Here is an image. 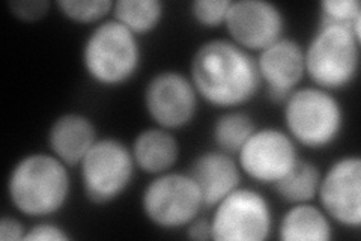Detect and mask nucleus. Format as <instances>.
I'll return each instance as SVG.
<instances>
[{
  "mask_svg": "<svg viewBox=\"0 0 361 241\" xmlns=\"http://www.w3.org/2000/svg\"><path fill=\"white\" fill-rule=\"evenodd\" d=\"M25 240L29 241H68L71 240V235L68 234L65 229L59 225H56L53 222H38L37 225L30 226Z\"/></svg>",
  "mask_w": 361,
  "mask_h": 241,
  "instance_id": "obj_25",
  "label": "nucleus"
},
{
  "mask_svg": "<svg viewBox=\"0 0 361 241\" xmlns=\"http://www.w3.org/2000/svg\"><path fill=\"white\" fill-rule=\"evenodd\" d=\"M241 172L261 184L274 186L298 162V148L288 131L265 127L256 129L240 149Z\"/></svg>",
  "mask_w": 361,
  "mask_h": 241,
  "instance_id": "obj_9",
  "label": "nucleus"
},
{
  "mask_svg": "<svg viewBox=\"0 0 361 241\" xmlns=\"http://www.w3.org/2000/svg\"><path fill=\"white\" fill-rule=\"evenodd\" d=\"M286 20L281 9L265 0L232 2L224 26L231 40L247 52H262L283 38Z\"/></svg>",
  "mask_w": 361,
  "mask_h": 241,
  "instance_id": "obj_12",
  "label": "nucleus"
},
{
  "mask_svg": "<svg viewBox=\"0 0 361 241\" xmlns=\"http://www.w3.org/2000/svg\"><path fill=\"white\" fill-rule=\"evenodd\" d=\"M360 45L349 28L318 26L304 49V66L313 85L330 93L351 85L360 70Z\"/></svg>",
  "mask_w": 361,
  "mask_h": 241,
  "instance_id": "obj_5",
  "label": "nucleus"
},
{
  "mask_svg": "<svg viewBox=\"0 0 361 241\" xmlns=\"http://www.w3.org/2000/svg\"><path fill=\"white\" fill-rule=\"evenodd\" d=\"M212 210V240L262 241L273 233L271 206L264 194L253 189H235Z\"/></svg>",
  "mask_w": 361,
  "mask_h": 241,
  "instance_id": "obj_8",
  "label": "nucleus"
},
{
  "mask_svg": "<svg viewBox=\"0 0 361 241\" xmlns=\"http://www.w3.org/2000/svg\"><path fill=\"white\" fill-rule=\"evenodd\" d=\"M187 174L202 194L203 208L212 210L221 199L241 184V169L236 160L220 149L199 154Z\"/></svg>",
  "mask_w": 361,
  "mask_h": 241,
  "instance_id": "obj_14",
  "label": "nucleus"
},
{
  "mask_svg": "<svg viewBox=\"0 0 361 241\" xmlns=\"http://www.w3.org/2000/svg\"><path fill=\"white\" fill-rule=\"evenodd\" d=\"M256 130L255 121L247 113L229 110L216 119L212 125V141L220 151L226 154H238L243 145Z\"/></svg>",
  "mask_w": 361,
  "mask_h": 241,
  "instance_id": "obj_20",
  "label": "nucleus"
},
{
  "mask_svg": "<svg viewBox=\"0 0 361 241\" xmlns=\"http://www.w3.org/2000/svg\"><path fill=\"white\" fill-rule=\"evenodd\" d=\"M27 229L13 216H4L0 221V240L2 241H18L25 240Z\"/></svg>",
  "mask_w": 361,
  "mask_h": 241,
  "instance_id": "obj_26",
  "label": "nucleus"
},
{
  "mask_svg": "<svg viewBox=\"0 0 361 241\" xmlns=\"http://www.w3.org/2000/svg\"><path fill=\"white\" fill-rule=\"evenodd\" d=\"M232 0H195L190 5V13L200 26L214 29L226 23Z\"/></svg>",
  "mask_w": 361,
  "mask_h": 241,
  "instance_id": "obj_23",
  "label": "nucleus"
},
{
  "mask_svg": "<svg viewBox=\"0 0 361 241\" xmlns=\"http://www.w3.org/2000/svg\"><path fill=\"white\" fill-rule=\"evenodd\" d=\"M78 166L85 196L95 205H106L121 198L135 172L131 148L116 137L98 139Z\"/></svg>",
  "mask_w": 361,
  "mask_h": 241,
  "instance_id": "obj_6",
  "label": "nucleus"
},
{
  "mask_svg": "<svg viewBox=\"0 0 361 241\" xmlns=\"http://www.w3.org/2000/svg\"><path fill=\"white\" fill-rule=\"evenodd\" d=\"M190 78L199 97L220 109H235L255 98L261 88L256 57L232 40L203 42L193 54Z\"/></svg>",
  "mask_w": 361,
  "mask_h": 241,
  "instance_id": "obj_1",
  "label": "nucleus"
},
{
  "mask_svg": "<svg viewBox=\"0 0 361 241\" xmlns=\"http://www.w3.org/2000/svg\"><path fill=\"white\" fill-rule=\"evenodd\" d=\"M56 6L63 17L82 25H99L113 11L111 0H59Z\"/></svg>",
  "mask_w": 361,
  "mask_h": 241,
  "instance_id": "obj_22",
  "label": "nucleus"
},
{
  "mask_svg": "<svg viewBox=\"0 0 361 241\" xmlns=\"http://www.w3.org/2000/svg\"><path fill=\"white\" fill-rule=\"evenodd\" d=\"M345 26L361 40V5L358 0H322L318 26Z\"/></svg>",
  "mask_w": 361,
  "mask_h": 241,
  "instance_id": "obj_21",
  "label": "nucleus"
},
{
  "mask_svg": "<svg viewBox=\"0 0 361 241\" xmlns=\"http://www.w3.org/2000/svg\"><path fill=\"white\" fill-rule=\"evenodd\" d=\"M321 208L345 228L361 225V158L345 155L321 177L318 196Z\"/></svg>",
  "mask_w": 361,
  "mask_h": 241,
  "instance_id": "obj_11",
  "label": "nucleus"
},
{
  "mask_svg": "<svg viewBox=\"0 0 361 241\" xmlns=\"http://www.w3.org/2000/svg\"><path fill=\"white\" fill-rule=\"evenodd\" d=\"M131 153L135 167L145 174L161 175L176 165L179 143L171 130L149 127L135 136Z\"/></svg>",
  "mask_w": 361,
  "mask_h": 241,
  "instance_id": "obj_16",
  "label": "nucleus"
},
{
  "mask_svg": "<svg viewBox=\"0 0 361 241\" xmlns=\"http://www.w3.org/2000/svg\"><path fill=\"white\" fill-rule=\"evenodd\" d=\"M283 105L286 131L304 148L330 146L343 130V107L330 90L318 86L297 88Z\"/></svg>",
  "mask_w": 361,
  "mask_h": 241,
  "instance_id": "obj_4",
  "label": "nucleus"
},
{
  "mask_svg": "<svg viewBox=\"0 0 361 241\" xmlns=\"http://www.w3.org/2000/svg\"><path fill=\"white\" fill-rule=\"evenodd\" d=\"M281 241H330L333 240L331 219L321 206L310 202L293 204L279 223Z\"/></svg>",
  "mask_w": 361,
  "mask_h": 241,
  "instance_id": "obj_17",
  "label": "nucleus"
},
{
  "mask_svg": "<svg viewBox=\"0 0 361 241\" xmlns=\"http://www.w3.org/2000/svg\"><path fill=\"white\" fill-rule=\"evenodd\" d=\"M321 177L322 174L318 166L309 160L298 158L289 174L277 181L273 187L285 202L290 205L304 204L318 196Z\"/></svg>",
  "mask_w": 361,
  "mask_h": 241,
  "instance_id": "obj_18",
  "label": "nucleus"
},
{
  "mask_svg": "<svg viewBox=\"0 0 361 241\" xmlns=\"http://www.w3.org/2000/svg\"><path fill=\"white\" fill-rule=\"evenodd\" d=\"M111 13L113 18L139 37L160 26L164 4L161 0H116Z\"/></svg>",
  "mask_w": 361,
  "mask_h": 241,
  "instance_id": "obj_19",
  "label": "nucleus"
},
{
  "mask_svg": "<svg viewBox=\"0 0 361 241\" xmlns=\"http://www.w3.org/2000/svg\"><path fill=\"white\" fill-rule=\"evenodd\" d=\"M187 237L190 240H197V241L212 240L209 219H202V217H196V219L187 226Z\"/></svg>",
  "mask_w": 361,
  "mask_h": 241,
  "instance_id": "obj_27",
  "label": "nucleus"
},
{
  "mask_svg": "<svg viewBox=\"0 0 361 241\" xmlns=\"http://www.w3.org/2000/svg\"><path fill=\"white\" fill-rule=\"evenodd\" d=\"M98 141L97 127L83 113H63L56 118L47 134L50 153L66 166H78Z\"/></svg>",
  "mask_w": 361,
  "mask_h": 241,
  "instance_id": "obj_15",
  "label": "nucleus"
},
{
  "mask_svg": "<svg viewBox=\"0 0 361 241\" xmlns=\"http://www.w3.org/2000/svg\"><path fill=\"white\" fill-rule=\"evenodd\" d=\"M82 61L95 83L106 88L126 85L142 65L139 37L115 18L101 21L83 44Z\"/></svg>",
  "mask_w": 361,
  "mask_h": 241,
  "instance_id": "obj_3",
  "label": "nucleus"
},
{
  "mask_svg": "<svg viewBox=\"0 0 361 241\" xmlns=\"http://www.w3.org/2000/svg\"><path fill=\"white\" fill-rule=\"evenodd\" d=\"M11 13L23 21H38L49 13L50 2L47 0H21L8 4Z\"/></svg>",
  "mask_w": 361,
  "mask_h": 241,
  "instance_id": "obj_24",
  "label": "nucleus"
},
{
  "mask_svg": "<svg viewBox=\"0 0 361 241\" xmlns=\"http://www.w3.org/2000/svg\"><path fill=\"white\" fill-rule=\"evenodd\" d=\"M6 190L20 214L42 219L59 213L66 205L71 177L68 166L51 153H32L11 169Z\"/></svg>",
  "mask_w": 361,
  "mask_h": 241,
  "instance_id": "obj_2",
  "label": "nucleus"
},
{
  "mask_svg": "<svg viewBox=\"0 0 361 241\" xmlns=\"http://www.w3.org/2000/svg\"><path fill=\"white\" fill-rule=\"evenodd\" d=\"M145 109L157 127L184 129L195 119L199 94L191 78L178 71H161L151 77L143 93Z\"/></svg>",
  "mask_w": 361,
  "mask_h": 241,
  "instance_id": "obj_10",
  "label": "nucleus"
},
{
  "mask_svg": "<svg viewBox=\"0 0 361 241\" xmlns=\"http://www.w3.org/2000/svg\"><path fill=\"white\" fill-rule=\"evenodd\" d=\"M256 65L271 101L285 102L306 76L304 49L292 38H280L259 52Z\"/></svg>",
  "mask_w": 361,
  "mask_h": 241,
  "instance_id": "obj_13",
  "label": "nucleus"
},
{
  "mask_svg": "<svg viewBox=\"0 0 361 241\" xmlns=\"http://www.w3.org/2000/svg\"><path fill=\"white\" fill-rule=\"evenodd\" d=\"M142 210L151 223L163 229L187 228L203 210L202 194L187 172L155 175L142 193Z\"/></svg>",
  "mask_w": 361,
  "mask_h": 241,
  "instance_id": "obj_7",
  "label": "nucleus"
}]
</instances>
